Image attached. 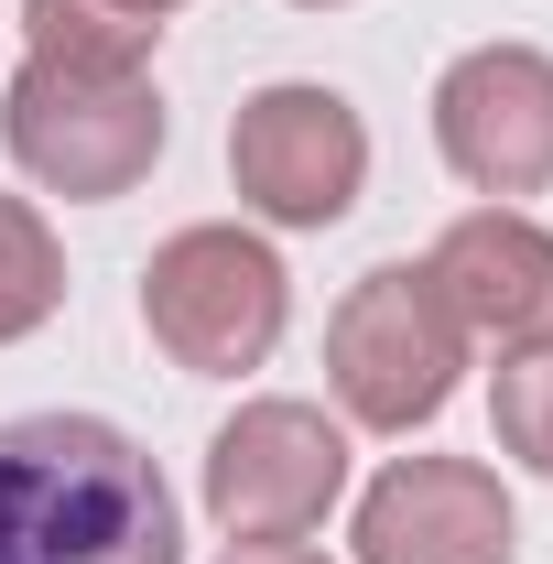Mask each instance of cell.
Here are the masks:
<instances>
[{
    "mask_svg": "<svg viewBox=\"0 0 553 564\" xmlns=\"http://www.w3.org/2000/svg\"><path fill=\"white\" fill-rule=\"evenodd\" d=\"M347 489V434L315 402H239L207 445V510L239 543H293L315 532Z\"/></svg>",
    "mask_w": 553,
    "mask_h": 564,
    "instance_id": "cell-6",
    "label": "cell"
},
{
    "mask_svg": "<svg viewBox=\"0 0 553 564\" xmlns=\"http://www.w3.org/2000/svg\"><path fill=\"white\" fill-rule=\"evenodd\" d=\"M488 423H499V445H510L532 478H553V337H532V348H499Z\"/></svg>",
    "mask_w": 553,
    "mask_h": 564,
    "instance_id": "cell-12",
    "label": "cell"
},
{
    "mask_svg": "<svg viewBox=\"0 0 553 564\" xmlns=\"http://www.w3.org/2000/svg\"><path fill=\"white\" fill-rule=\"evenodd\" d=\"M141 326L152 348L196 380H239L282 348L293 326V272L272 261V239L250 228H174L141 272Z\"/></svg>",
    "mask_w": 553,
    "mask_h": 564,
    "instance_id": "cell-3",
    "label": "cell"
},
{
    "mask_svg": "<svg viewBox=\"0 0 553 564\" xmlns=\"http://www.w3.org/2000/svg\"><path fill=\"white\" fill-rule=\"evenodd\" d=\"M174 11L185 0H22V33L33 55H66V66H141Z\"/></svg>",
    "mask_w": 553,
    "mask_h": 564,
    "instance_id": "cell-10",
    "label": "cell"
},
{
    "mask_svg": "<svg viewBox=\"0 0 553 564\" xmlns=\"http://www.w3.org/2000/svg\"><path fill=\"white\" fill-rule=\"evenodd\" d=\"M456 369H467V337H456V315L434 304L423 261L358 272L347 304L326 315V391H337V413L369 423V434L434 423L456 402Z\"/></svg>",
    "mask_w": 553,
    "mask_h": 564,
    "instance_id": "cell-4",
    "label": "cell"
},
{
    "mask_svg": "<svg viewBox=\"0 0 553 564\" xmlns=\"http://www.w3.org/2000/svg\"><path fill=\"white\" fill-rule=\"evenodd\" d=\"M521 510L478 456H391L358 499V564H510Z\"/></svg>",
    "mask_w": 553,
    "mask_h": 564,
    "instance_id": "cell-8",
    "label": "cell"
},
{
    "mask_svg": "<svg viewBox=\"0 0 553 564\" xmlns=\"http://www.w3.org/2000/svg\"><path fill=\"white\" fill-rule=\"evenodd\" d=\"M0 564H185L163 467L98 413L0 423Z\"/></svg>",
    "mask_w": 553,
    "mask_h": 564,
    "instance_id": "cell-1",
    "label": "cell"
},
{
    "mask_svg": "<svg viewBox=\"0 0 553 564\" xmlns=\"http://www.w3.org/2000/svg\"><path fill=\"white\" fill-rule=\"evenodd\" d=\"M0 141H11V163L44 185V196H66V207H109V196H131L141 174L163 163V98H152V76L141 66H66V55H22L11 76V98H0Z\"/></svg>",
    "mask_w": 553,
    "mask_h": 564,
    "instance_id": "cell-2",
    "label": "cell"
},
{
    "mask_svg": "<svg viewBox=\"0 0 553 564\" xmlns=\"http://www.w3.org/2000/svg\"><path fill=\"white\" fill-rule=\"evenodd\" d=\"M66 304V250L33 196H0V348H22L33 326H55Z\"/></svg>",
    "mask_w": 553,
    "mask_h": 564,
    "instance_id": "cell-11",
    "label": "cell"
},
{
    "mask_svg": "<svg viewBox=\"0 0 553 564\" xmlns=\"http://www.w3.org/2000/svg\"><path fill=\"white\" fill-rule=\"evenodd\" d=\"M423 282L456 315V337H488V348L553 337V228L521 207H467L423 250Z\"/></svg>",
    "mask_w": 553,
    "mask_h": 564,
    "instance_id": "cell-9",
    "label": "cell"
},
{
    "mask_svg": "<svg viewBox=\"0 0 553 564\" xmlns=\"http://www.w3.org/2000/svg\"><path fill=\"white\" fill-rule=\"evenodd\" d=\"M434 152L478 196H543L553 185V55L543 44H478L434 76Z\"/></svg>",
    "mask_w": 553,
    "mask_h": 564,
    "instance_id": "cell-7",
    "label": "cell"
},
{
    "mask_svg": "<svg viewBox=\"0 0 553 564\" xmlns=\"http://www.w3.org/2000/svg\"><path fill=\"white\" fill-rule=\"evenodd\" d=\"M228 185L272 228H337L369 185V120L315 76L250 87L239 120H228Z\"/></svg>",
    "mask_w": 553,
    "mask_h": 564,
    "instance_id": "cell-5",
    "label": "cell"
},
{
    "mask_svg": "<svg viewBox=\"0 0 553 564\" xmlns=\"http://www.w3.org/2000/svg\"><path fill=\"white\" fill-rule=\"evenodd\" d=\"M293 11H337V0H293Z\"/></svg>",
    "mask_w": 553,
    "mask_h": 564,
    "instance_id": "cell-14",
    "label": "cell"
},
{
    "mask_svg": "<svg viewBox=\"0 0 553 564\" xmlns=\"http://www.w3.org/2000/svg\"><path fill=\"white\" fill-rule=\"evenodd\" d=\"M217 564H326V554H315V543H228Z\"/></svg>",
    "mask_w": 553,
    "mask_h": 564,
    "instance_id": "cell-13",
    "label": "cell"
}]
</instances>
